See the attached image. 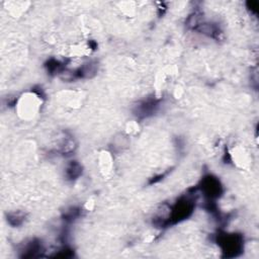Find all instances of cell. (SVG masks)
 <instances>
[{
  "instance_id": "52a82bcc",
  "label": "cell",
  "mask_w": 259,
  "mask_h": 259,
  "mask_svg": "<svg viewBox=\"0 0 259 259\" xmlns=\"http://www.w3.org/2000/svg\"><path fill=\"white\" fill-rule=\"evenodd\" d=\"M24 220H25V214L20 211L10 212L7 215V222L9 223V225H11L13 227H18V226L22 225Z\"/></svg>"
},
{
  "instance_id": "6da1fadb",
  "label": "cell",
  "mask_w": 259,
  "mask_h": 259,
  "mask_svg": "<svg viewBox=\"0 0 259 259\" xmlns=\"http://www.w3.org/2000/svg\"><path fill=\"white\" fill-rule=\"evenodd\" d=\"M195 205V195L193 193L180 197L173 205H167V212L164 228L175 225L187 219L193 211Z\"/></svg>"
},
{
  "instance_id": "277c9868",
  "label": "cell",
  "mask_w": 259,
  "mask_h": 259,
  "mask_svg": "<svg viewBox=\"0 0 259 259\" xmlns=\"http://www.w3.org/2000/svg\"><path fill=\"white\" fill-rule=\"evenodd\" d=\"M45 251L44 245L39 240L32 239L29 242L25 243L23 248L21 249V257L24 258H33L41 256V253Z\"/></svg>"
},
{
  "instance_id": "5b68a950",
  "label": "cell",
  "mask_w": 259,
  "mask_h": 259,
  "mask_svg": "<svg viewBox=\"0 0 259 259\" xmlns=\"http://www.w3.org/2000/svg\"><path fill=\"white\" fill-rule=\"evenodd\" d=\"M158 104L159 102L155 98H149L147 100H144L140 103V105H138L137 114L141 117H147L156 111Z\"/></svg>"
},
{
  "instance_id": "8992f818",
  "label": "cell",
  "mask_w": 259,
  "mask_h": 259,
  "mask_svg": "<svg viewBox=\"0 0 259 259\" xmlns=\"http://www.w3.org/2000/svg\"><path fill=\"white\" fill-rule=\"evenodd\" d=\"M82 173V167L81 165L76 162V161H72L68 164L67 168H66V177L70 180H74L77 179Z\"/></svg>"
},
{
  "instance_id": "7a4b0ae2",
  "label": "cell",
  "mask_w": 259,
  "mask_h": 259,
  "mask_svg": "<svg viewBox=\"0 0 259 259\" xmlns=\"http://www.w3.org/2000/svg\"><path fill=\"white\" fill-rule=\"evenodd\" d=\"M217 242L224 253V257L227 258L239 256L244 249V239L239 234L220 233L217 236Z\"/></svg>"
},
{
  "instance_id": "3957f363",
  "label": "cell",
  "mask_w": 259,
  "mask_h": 259,
  "mask_svg": "<svg viewBox=\"0 0 259 259\" xmlns=\"http://www.w3.org/2000/svg\"><path fill=\"white\" fill-rule=\"evenodd\" d=\"M198 188L201 190V192L206 197V199L211 200V201H213V199L218 198L222 194V191H223L220 180L212 175L204 176L202 178Z\"/></svg>"
}]
</instances>
